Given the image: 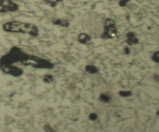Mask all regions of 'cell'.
<instances>
[{"label": "cell", "mask_w": 159, "mask_h": 132, "mask_svg": "<svg viewBox=\"0 0 159 132\" xmlns=\"http://www.w3.org/2000/svg\"><path fill=\"white\" fill-rule=\"evenodd\" d=\"M100 99L104 102H108L110 100V97L109 96L105 95L104 94H101L100 97Z\"/></svg>", "instance_id": "cell-11"}, {"label": "cell", "mask_w": 159, "mask_h": 132, "mask_svg": "<svg viewBox=\"0 0 159 132\" xmlns=\"http://www.w3.org/2000/svg\"><path fill=\"white\" fill-rule=\"evenodd\" d=\"M18 9V6L10 0H0V12H14Z\"/></svg>", "instance_id": "cell-3"}, {"label": "cell", "mask_w": 159, "mask_h": 132, "mask_svg": "<svg viewBox=\"0 0 159 132\" xmlns=\"http://www.w3.org/2000/svg\"><path fill=\"white\" fill-rule=\"evenodd\" d=\"M63 0H46L47 3L50 4V6L52 7L56 6L58 2L62 1Z\"/></svg>", "instance_id": "cell-8"}, {"label": "cell", "mask_w": 159, "mask_h": 132, "mask_svg": "<svg viewBox=\"0 0 159 132\" xmlns=\"http://www.w3.org/2000/svg\"><path fill=\"white\" fill-rule=\"evenodd\" d=\"M125 52L126 54H129V53H130V50H129V49L128 48H127L125 49Z\"/></svg>", "instance_id": "cell-15"}, {"label": "cell", "mask_w": 159, "mask_h": 132, "mask_svg": "<svg viewBox=\"0 0 159 132\" xmlns=\"http://www.w3.org/2000/svg\"><path fill=\"white\" fill-rule=\"evenodd\" d=\"M44 130L46 132H54L53 128L49 125H46L44 126Z\"/></svg>", "instance_id": "cell-13"}, {"label": "cell", "mask_w": 159, "mask_h": 132, "mask_svg": "<svg viewBox=\"0 0 159 132\" xmlns=\"http://www.w3.org/2000/svg\"><path fill=\"white\" fill-rule=\"evenodd\" d=\"M89 118L91 121H95V120H96L97 118V115L95 113H92L89 115Z\"/></svg>", "instance_id": "cell-14"}, {"label": "cell", "mask_w": 159, "mask_h": 132, "mask_svg": "<svg viewBox=\"0 0 159 132\" xmlns=\"http://www.w3.org/2000/svg\"><path fill=\"white\" fill-rule=\"evenodd\" d=\"M117 33L115 23L111 18L107 19L105 22V31L101 37L103 39L112 38Z\"/></svg>", "instance_id": "cell-2"}, {"label": "cell", "mask_w": 159, "mask_h": 132, "mask_svg": "<svg viewBox=\"0 0 159 132\" xmlns=\"http://www.w3.org/2000/svg\"><path fill=\"white\" fill-rule=\"evenodd\" d=\"M53 77L50 75H46L44 77V81L46 83H49L52 82L53 81Z\"/></svg>", "instance_id": "cell-9"}, {"label": "cell", "mask_w": 159, "mask_h": 132, "mask_svg": "<svg viewBox=\"0 0 159 132\" xmlns=\"http://www.w3.org/2000/svg\"><path fill=\"white\" fill-rule=\"evenodd\" d=\"M157 114L158 115H159V111H158L157 112Z\"/></svg>", "instance_id": "cell-16"}, {"label": "cell", "mask_w": 159, "mask_h": 132, "mask_svg": "<svg viewBox=\"0 0 159 132\" xmlns=\"http://www.w3.org/2000/svg\"><path fill=\"white\" fill-rule=\"evenodd\" d=\"M119 93L120 95L123 97H128L132 95V93L130 91H121Z\"/></svg>", "instance_id": "cell-10"}, {"label": "cell", "mask_w": 159, "mask_h": 132, "mask_svg": "<svg viewBox=\"0 0 159 132\" xmlns=\"http://www.w3.org/2000/svg\"><path fill=\"white\" fill-rule=\"evenodd\" d=\"M53 23L55 25H59L64 27H68L69 25V22L67 20L60 19L54 20L53 22Z\"/></svg>", "instance_id": "cell-6"}, {"label": "cell", "mask_w": 159, "mask_h": 132, "mask_svg": "<svg viewBox=\"0 0 159 132\" xmlns=\"http://www.w3.org/2000/svg\"><path fill=\"white\" fill-rule=\"evenodd\" d=\"M0 69L5 73L12 75L15 77L19 76L23 74V71L22 69L14 65L0 67Z\"/></svg>", "instance_id": "cell-4"}, {"label": "cell", "mask_w": 159, "mask_h": 132, "mask_svg": "<svg viewBox=\"0 0 159 132\" xmlns=\"http://www.w3.org/2000/svg\"><path fill=\"white\" fill-rule=\"evenodd\" d=\"M3 29L8 32L28 33L33 36L38 35L37 27L34 25L21 22H9L3 25Z\"/></svg>", "instance_id": "cell-1"}, {"label": "cell", "mask_w": 159, "mask_h": 132, "mask_svg": "<svg viewBox=\"0 0 159 132\" xmlns=\"http://www.w3.org/2000/svg\"><path fill=\"white\" fill-rule=\"evenodd\" d=\"M85 69H86V70L87 71V72L89 73L90 74H95L97 72H98V71L96 67L92 65L86 66Z\"/></svg>", "instance_id": "cell-7"}, {"label": "cell", "mask_w": 159, "mask_h": 132, "mask_svg": "<svg viewBox=\"0 0 159 132\" xmlns=\"http://www.w3.org/2000/svg\"><path fill=\"white\" fill-rule=\"evenodd\" d=\"M90 40V37L86 33H81L78 36L79 42L82 44H86Z\"/></svg>", "instance_id": "cell-5"}, {"label": "cell", "mask_w": 159, "mask_h": 132, "mask_svg": "<svg viewBox=\"0 0 159 132\" xmlns=\"http://www.w3.org/2000/svg\"><path fill=\"white\" fill-rule=\"evenodd\" d=\"M152 59L154 62L159 63V51H157L153 55Z\"/></svg>", "instance_id": "cell-12"}]
</instances>
